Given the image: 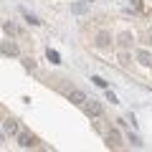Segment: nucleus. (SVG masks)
<instances>
[{
    "mask_svg": "<svg viewBox=\"0 0 152 152\" xmlns=\"http://www.w3.org/2000/svg\"><path fill=\"white\" fill-rule=\"evenodd\" d=\"M137 61H140L142 66H152V53L145 51V48H140V51H137Z\"/></svg>",
    "mask_w": 152,
    "mask_h": 152,
    "instance_id": "7",
    "label": "nucleus"
},
{
    "mask_svg": "<svg viewBox=\"0 0 152 152\" xmlns=\"http://www.w3.org/2000/svg\"><path fill=\"white\" fill-rule=\"evenodd\" d=\"M86 94L81 91V89H71L69 91V102H74V104H79V107H84V102H86Z\"/></svg>",
    "mask_w": 152,
    "mask_h": 152,
    "instance_id": "5",
    "label": "nucleus"
},
{
    "mask_svg": "<svg viewBox=\"0 0 152 152\" xmlns=\"http://www.w3.org/2000/svg\"><path fill=\"white\" fill-rule=\"evenodd\" d=\"M129 43H132V36H129V33H119V46H124V48H127Z\"/></svg>",
    "mask_w": 152,
    "mask_h": 152,
    "instance_id": "12",
    "label": "nucleus"
},
{
    "mask_svg": "<svg viewBox=\"0 0 152 152\" xmlns=\"http://www.w3.org/2000/svg\"><path fill=\"white\" fill-rule=\"evenodd\" d=\"M3 132H5L8 137H15L18 132H20V124H18V119H13V117L3 119Z\"/></svg>",
    "mask_w": 152,
    "mask_h": 152,
    "instance_id": "3",
    "label": "nucleus"
},
{
    "mask_svg": "<svg viewBox=\"0 0 152 152\" xmlns=\"http://www.w3.org/2000/svg\"><path fill=\"white\" fill-rule=\"evenodd\" d=\"M91 81H94V84H96V86H99V89H107V81H104L102 76H91Z\"/></svg>",
    "mask_w": 152,
    "mask_h": 152,
    "instance_id": "13",
    "label": "nucleus"
},
{
    "mask_svg": "<svg viewBox=\"0 0 152 152\" xmlns=\"http://www.w3.org/2000/svg\"><path fill=\"white\" fill-rule=\"evenodd\" d=\"M0 140H3V134H0Z\"/></svg>",
    "mask_w": 152,
    "mask_h": 152,
    "instance_id": "18",
    "label": "nucleus"
},
{
    "mask_svg": "<svg viewBox=\"0 0 152 152\" xmlns=\"http://www.w3.org/2000/svg\"><path fill=\"white\" fill-rule=\"evenodd\" d=\"M107 102H112V104H119V99H117V94H114V91H107Z\"/></svg>",
    "mask_w": 152,
    "mask_h": 152,
    "instance_id": "15",
    "label": "nucleus"
},
{
    "mask_svg": "<svg viewBox=\"0 0 152 152\" xmlns=\"http://www.w3.org/2000/svg\"><path fill=\"white\" fill-rule=\"evenodd\" d=\"M84 112H86L89 117L96 119V117H102V114H104V109H102V104H99L96 99H86V102H84Z\"/></svg>",
    "mask_w": 152,
    "mask_h": 152,
    "instance_id": "2",
    "label": "nucleus"
},
{
    "mask_svg": "<svg viewBox=\"0 0 152 152\" xmlns=\"http://www.w3.org/2000/svg\"><path fill=\"white\" fill-rule=\"evenodd\" d=\"M129 142H132V147H142V140L137 134H132V132H129Z\"/></svg>",
    "mask_w": 152,
    "mask_h": 152,
    "instance_id": "14",
    "label": "nucleus"
},
{
    "mask_svg": "<svg viewBox=\"0 0 152 152\" xmlns=\"http://www.w3.org/2000/svg\"><path fill=\"white\" fill-rule=\"evenodd\" d=\"M15 142L23 147V150H31V147H38V140L33 134H28V132H18L15 134Z\"/></svg>",
    "mask_w": 152,
    "mask_h": 152,
    "instance_id": "1",
    "label": "nucleus"
},
{
    "mask_svg": "<svg viewBox=\"0 0 152 152\" xmlns=\"http://www.w3.org/2000/svg\"><path fill=\"white\" fill-rule=\"evenodd\" d=\"M23 66H26V69H36V64H33V58H23Z\"/></svg>",
    "mask_w": 152,
    "mask_h": 152,
    "instance_id": "16",
    "label": "nucleus"
},
{
    "mask_svg": "<svg viewBox=\"0 0 152 152\" xmlns=\"http://www.w3.org/2000/svg\"><path fill=\"white\" fill-rule=\"evenodd\" d=\"M89 8H91V0H81V3H74V5H71V13H76V15H84Z\"/></svg>",
    "mask_w": 152,
    "mask_h": 152,
    "instance_id": "6",
    "label": "nucleus"
},
{
    "mask_svg": "<svg viewBox=\"0 0 152 152\" xmlns=\"http://www.w3.org/2000/svg\"><path fill=\"white\" fill-rule=\"evenodd\" d=\"M20 13H23V18H26V20L31 23V26H41V23H43V20H38V18L33 15V13H28V10H20Z\"/></svg>",
    "mask_w": 152,
    "mask_h": 152,
    "instance_id": "11",
    "label": "nucleus"
},
{
    "mask_svg": "<svg viewBox=\"0 0 152 152\" xmlns=\"http://www.w3.org/2000/svg\"><path fill=\"white\" fill-rule=\"evenodd\" d=\"M5 31H8V33H18V28L13 26V23H5Z\"/></svg>",
    "mask_w": 152,
    "mask_h": 152,
    "instance_id": "17",
    "label": "nucleus"
},
{
    "mask_svg": "<svg viewBox=\"0 0 152 152\" xmlns=\"http://www.w3.org/2000/svg\"><path fill=\"white\" fill-rule=\"evenodd\" d=\"M46 58H48L53 66H58V64H61V56H58V51H53V48H48V51H46Z\"/></svg>",
    "mask_w": 152,
    "mask_h": 152,
    "instance_id": "10",
    "label": "nucleus"
},
{
    "mask_svg": "<svg viewBox=\"0 0 152 152\" xmlns=\"http://www.w3.org/2000/svg\"><path fill=\"white\" fill-rule=\"evenodd\" d=\"M0 53H5V56H18V46H15V43H3V46H0Z\"/></svg>",
    "mask_w": 152,
    "mask_h": 152,
    "instance_id": "9",
    "label": "nucleus"
},
{
    "mask_svg": "<svg viewBox=\"0 0 152 152\" xmlns=\"http://www.w3.org/2000/svg\"><path fill=\"white\" fill-rule=\"evenodd\" d=\"M107 145L112 147V150H119L122 147V134L117 129H109V134H107Z\"/></svg>",
    "mask_w": 152,
    "mask_h": 152,
    "instance_id": "4",
    "label": "nucleus"
},
{
    "mask_svg": "<svg viewBox=\"0 0 152 152\" xmlns=\"http://www.w3.org/2000/svg\"><path fill=\"white\" fill-rule=\"evenodd\" d=\"M109 43H112V36H109L107 31H102V33L96 36V46H99V48H107Z\"/></svg>",
    "mask_w": 152,
    "mask_h": 152,
    "instance_id": "8",
    "label": "nucleus"
}]
</instances>
